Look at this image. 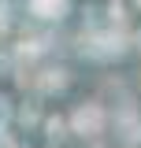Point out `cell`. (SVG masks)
<instances>
[{"mask_svg": "<svg viewBox=\"0 0 141 148\" xmlns=\"http://www.w3.org/2000/svg\"><path fill=\"white\" fill-rule=\"evenodd\" d=\"M37 11H59V0H34Z\"/></svg>", "mask_w": 141, "mask_h": 148, "instance_id": "6da1fadb", "label": "cell"}]
</instances>
